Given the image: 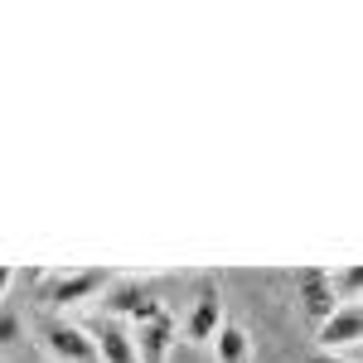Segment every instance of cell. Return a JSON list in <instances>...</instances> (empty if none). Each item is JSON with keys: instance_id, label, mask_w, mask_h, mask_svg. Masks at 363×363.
I'll return each mask as SVG.
<instances>
[{"instance_id": "5", "label": "cell", "mask_w": 363, "mask_h": 363, "mask_svg": "<svg viewBox=\"0 0 363 363\" xmlns=\"http://www.w3.org/2000/svg\"><path fill=\"white\" fill-rule=\"evenodd\" d=\"M131 344H136V359L140 363H165L169 349L179 344V339H174V320H169V310H155L150 320H140L136 335H131Z\"/></svg>"}, {"instance_id": "4", "label": "cell", "mask_w": 363, "mask_h": 363, "mask_svg": "<svg viewBox=\"0 0 363 363\" xmlns=\"http://www.w3.org/2000/svg\"><path fill=\"white\" fill-rule=\"evenodd\" d=\"M363 335V310L359 301H349V306H335L325 320H320V330H315V339H320V354H339V349H354Z\"/></svg>"}, {"instance_id": "12", "label": "cell", "mask_w": 363, "mask_h": 363, "mask_svg": "<svg viewBox=\"0 0 363 363\" xmlns=\"http://www.w3.org/2000/svg\"><path fill=\"white\" fill-rule=\"evenodd\" d=\"M165 363H199V359H194V349H189V344H174Z\"/></svg>"}, {"instance_id": "11", "label": "cell", "mask_w": 363, "mask_h": 363, "mask_svg": "<svg viewBox=\"0 0 363 363\" xmlns=\"http://www.w3.org/2000/svg\"><path fill=\"white\" fill-rule=\"evenodd\" d=\"M20 339H25V320L15 315V306L0 301V349H10V344H20Z\"/></svg>"}, {"instance_id": "2", "label": "cell", "mask_w": 363, "mask_h": 363, "mask_svg": "<svg viewBox=\"0 0 363 363\" xmlns=\"http://www.w3.org/2000/svg\"><path fill=\"white\" fill-rule=\"evenodd\" d=\"M102 296H107V315H112V320H131V325L150 320L155 310H165L160 301H155V291H150L145 281H136V277L112 281V286H107Z\"/></svg>"}, {"instance_id": "8", "label": "cell", "mask_w": 363, "mask_h": 363, "mask_svg": "<svg viewBox=\"0 0 363 363\" xmlns=\"http://www.w3.org/2000/svg\"><path fill=\"white\" fill-rule=\"evenodd\" d=\"M296 286H301V310H306L315 325H320V320L339 306L335 291H330V277H325V272H315V267H310V272H301V277H296Z\"/></svg>"}, {"instance_id": "13", "label": "cell", "mask_w": 363, "mask_h": 363, "mask_svg": "<svg viewBox=\"0 0 363 363\" xmlns=\"http://www.w3.org/2000/svg\"><path fill=\"white\" fill-rule=\"evenodd\" d=\"M10 286H15V267H0V301H5Z\"/></svg>"}, {"instance_id": "7", "label": "cell", "mask_w": 363, "mask_h": 363, "mask_svg": "<svg viewBox=\"0 0 363 363\" xmlns=\"http://www.w3.org/2000/svg\"><path fill=\"white\" fill-rule=\"evenodd\" d=\"M87 335L97 344V359L102 363H140L136 359V344H131V330H121L116 320H97L87 325Z\"/></svg>"}, {"instance_id": "14", "label": "cell", "mask_w": 363, "mask_h": 363, "mask_svg": "<svg viewBox=\"0 0 363 363\" xmlns=\"http://www.w3.org/2000/svg\"><path fill=\"white\" fill-rule=\"evenodd\" d=\"M310 363H354V359H339V354H315Z\"/></svg>"}, {"instance_id": "3", "label": "cell", "mask_w": 363, "mask_h": 363, "mask_svg": "<svg viewBox=\"0 0 363 363\" xmlns=\"http://www.w3.org/2000/svg\"><path fill=\"white\" fill-rule=\"evenodd\" d=\"M107 286H112L107 272H58V277H49L44 301H49L54 310H68V306H83V301H92V296H102Z\"/></svg>"}, {"instance_id": "9", "label": "cell", "mask_w": 363, "mask_h": 363, "mask_svg": "<svg viewBox=\"0 0 363 363\" xmlns=\"http://www.w3.org/2000/svg\"><path fill=\"white\" fill-rule=\"evenodd\" d=\"M213 344V354H218V363H247V354H252V339H247V330L242 325H218V335L208 339Z\"/></svg>"}, {"instance_id": "1", "label": "cell", "mask_w": 363, "mask_h": 363, "mask_svg": "<svg viewBox=\"0 0 363 363\" xmlns=\"http://www.w3.org/2000/svg\"><path fill=\"white\" fill-rule=\"evenodd\" d=\"M39 349L49 363H102L87 325H68V320H49L39 330Z\"/></svg>"}, {"instance_id": "6", "label": "cell", "mask_w": 363, "mask_h": 363, "mask_svg": "<svg viewBox=\"0 0 363 363\" xmlns=\"http://www.w3.org/2000/svg\"><path fill=\"white\" fill-rule=\"evenodd\" d=\"M218 325H223V301H218V286H203V291L194 296L189 320H184V339H189V344H208V339L218 335Z\"/></svg>"}, {"instance_id": "10", "label": "cell", "mask_w": 363, "mask_h": 363, "mask_svg": "<svg viewBox=\"0 0 363 363\" xmlns=\"http://www.w3.org/2000/svg\"><path fill=\"white\" fill-rule=\"evenodd\" d=\"M330 277V291H335L339 306H349V301H359V286H363V272L349 262V267H335V272H325Z\"/></svg>"}]
</instances>
